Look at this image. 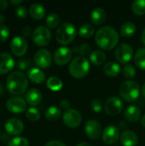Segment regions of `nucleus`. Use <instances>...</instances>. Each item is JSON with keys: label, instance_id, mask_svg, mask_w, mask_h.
I'll return each mask as SVG.
<instances>
[{"label": "nucleus", "instance_id": "1", "mask_svg": "<svg viewBox=\"0 0 145 146\" xmlns=\"http://www.w3.org/2000/svg\"><path fill=\"white\" fill-rule=\"evenodd\" d=\"M95 40L100 48L109 50L117 45L119 41V34L113 27L104 26L97 31Z\"/></svg>", "mask_w": 145, "mask_h": 146}, {"label": "nucleus", "instance_id": "2", "mask_svg": "<svg viewBox=\"0 0 145 146\" xmlns=\"http://www.w3.org/2000/svg\"><path fill=\"white\" fill-rule=\"evenodd\" d=\"M28 86L26 76L19 71L12 72L6 80L7 90L13 95L23 94Z\"/></svg>", "mask_w": 145, "mask_h": 146}, {"label": "nucleus", "instance_id": "3", "mask_svg": "<svg viewBox=\"0 0 145 146\" xmlns=\"http://www.w3.org/2000/svg\"><path fill=\"white\" fill-rule=\"evenodd\" d=\"M91 65L88 59L85 56H78L70 62L68 71L73 78L81 79L88 74Z\"/></svg>", "mask_w": 145, "mask_h": 146}, {"label": "nucleus", "instance_id": "4", "mask_svg": "<svg viewBox=\"0 0 145 146\" xmlns=\"http://www.w3.org/2000/svg\"><path fill=\"white\" fill-rule=\"evenodd\" d=\"M76 37V28L71 22L62 23L56 30V38L59 44H68L73 41Z\"/></svg>", "mask_w": 145, "mask_h": 146}, {"label": "nucleus", "instance_id": "5", "mask_svg": "<svg viewBox=\"0 0 145 146\" xmlns=\"http://www.w3.org/2000/svg\"><path fill=\"white\" fill-rule=\"evenodd\" d=\"M120 95L126 102H133L137 100L140 94L139 85L133 80H126L123 82L119 89Z\"/></svg>", "mask_w": 145, "mask_h": 146}, {"label": "nucleus", "instance_id": "6", "mask_svg": "<svg viewBox=\"0 0 145 146\" xmlns=\"http://www.w3.org/2000/svg\"><path fill=\"white\" fill-rule=\"evenodd\" d=\"M50 39L51 33L47 27L39 26L32 33V41L38 46H46L50 42Z\"/></svg>", "mask_w": 145, "mask_h": 146}, {"label": "nucleus", "instance_id": "7", "mask_svg": "<svg viewBox=\"0 0 145 146\" xmlns=\"http://www.w3.org/2000/svg\"><path fill=\"white\" fill-rule=\"evenodd\" d=\"M132 55H133V49L130 44L126 43H122L119 44L115 51V56L116 60L123 64H126L128 62H130L132 57Z\"/></svg>", "mask_w": 145, "mask_h": 146}, {"label": "nucleus", "instance_id": "8", "mask_svg": "<svg viewBox=\"0 0 145 146\" xmlns=\"http://www.w3.org/2000/svg\"><path fill=\"white\" fill-rule=\"evenodd\" d=\"M62 120L67 127L70 128H75L80 125L82 116L78 110L73 109H68L63 113Z\"/></svg>", "mask_w": 145, "mask_h": 146}, {"label": "nucleus", "instance_id": "9", "mask_svg": "<svg viewBox=\"0 0 145 146\" xmlns=\"http://www.w3.org/2000/svg\"><path fill=\"white\" fill-rule=\"evenodd\" d=\"M72 56H73V50L67 46H61L55 50L53 59L57 65L62 66L69 62L72 59Z\"/></svg>", "mask_w": 145, "mask_h": 146}, {"label": "nucleus", "instance_id": "10", "mask_svg": "<svg viewBox=\"0 0 145 146\" xmlns=\"http://www.w3.org/2000/svg\"><path fill=\"white\" fill-rule=\"evenodd\" d=\"M123 110V103L118 97L113 96L107 99L104 104L105 112L112 116L119 115Z\"/></svg>", "mask_w": 145, "mask_h": 146}, {"label": "nucleus", "instance_id": "11", "mask_svg": "<svg viewBox=\"0 0 145 146\" xmlns=\"http://www.w3.org/2000/svg\"><path fill=\"white\" fill-rule=\"evenodd\" d=\"M34 63L40 68H47L50 66L52 62L51 53L46 49L38 50L33 57Z\"/></svg>", "mask_w": 145, "mask_h": 146}, {"label": "nucleus", "instance_id": "12", "mask_svg": "<svg viewBox=\"0 0 145 146\" xmlns=\"http://www.w3.org/2000/svg\"><path fill=\"white\" fill-rule=\"evenodd\" d=\"M6 108L9 112L20 114L26 111V102L20 97H12L6 103Z\"/></svg>", "mask_w": 145, "mask_h": 146}, {"label": "nucleus", "instance_id": "13", "mask_svg": "<svg viewBox=\"0 0 145 146\" xmlns=\"http://www.w3.org/2000/svg\"><path fill=\"white\" fill-rule=\"evenodd\" d=\"M27 42L25 38L21 36L15 37L10 43V50L12 53L17 56H22L27 50Z\"/></svg>", "mask_w": 145, "mask_h": 146}, {"label": "nucleus", "instance_id": "14", "mask_svg": "<svg viewBox=\"0 0 145 146\" xmlns=\"http://www.w3.org/2000/svg\"><path fill=\"white\" fill-rule=\"evenodd\" d=\"M85 130L87 136L92 140L99 139L102 135V127L96 120L87 121L85 125Z\"/></svg>", "mask_w": 145, "mask_h": 146}, {"label": "nucleus", "instance_id": "15", "mask_svg": "<svg viewBox=\"0 0 145 146\" xmlns=\"http://www.w3.org/2000/svg\"><path fill=\"white\" fill-rule=\"evenodd\" d=\"M120 130L117 127L110 125L104 128L103 133V140L107 145H113L120 138Z\"/></svg>", "mask_w": 145, "mask_h": 146}, {"label": "nucleus", "instance_id": "16", "mask_svg": "<svg viewBox=\"0 0 145 146\" xmlns=\"http://www.w3.org/2000/svg\"><path fill=\"white\" fill-rule=\"evenodd\" d=\"M5 130L10 135H18L23 132L24 125L22 121L17 118H11L5 123Z\"/></svg>", "mask_w": 145, "mask_h": 146}, {"label": "nucleus", "instance_id": "17", "mask_svg": "<svg viewBox=\"0 0 145 146\" xmlns=\"http://www.w3.org/2000/svg\"><path fill=\"white\" fill-rule=\"evenodd\" d=\"M15 66V61L11 55L7 52L0 53V74H4L11 71Z\"/></svg>", "mask_w": 145, "mask_h": 146}, {"label": "nucleus", "instance_id": "18", "mask_svg": "<svg viewBox=\"0 0 145 146\" xmlns=\"http://www.w3.org/2000/svg\"><path fill=\"white\" fill-rule=\"evenodd\" d=\"M121 142L124 146H136L138 143L137 134L130 130L124 131L121 134Z\"/></svg>", "mask_w": 145, "mask_h": 146}, {"label": "nucleus", "instance_id": "19", "mask_svg": "<svg viewBox=\"0 0 145 146\" xmlns=\"http://www.w3.org/2000/svg\"><path fill=\"white\" fill-rule=\"evenodd\" d=\"M90 18H91V21L93 24L101 25L106 21L107 14H106V11L103 8L97 7L91 11Z\"/></svg>", "mask_w": 145, "mask_h": 146}, {"label": "nucleus", "instance_id": "20", "mask_svg": "<svg viewBox=\"0 0 145 146\" xmlns=\"http://www.w3.org/2000/svg\"><path fill=\"white\" fill-rule=\"evenodd\" d=\"M41 100H42V93L37 88L30 89L26 95V102L32 106L38 105Z\"/></svg>", "mask_w": 145, "mask_h": 146}, {"label": "nucleus", "instance_id": "21", "mask_svg": "<svg viewBox=\"0 0 145 146\" xmlns=\"http://www.w3.org/2000/svg\"><path fill=\"white\" fill-rule=\"evenodd\" d=\"M140 116H141V110L136 105H133V104L129 105L125 110L126 119L132 123L137 122L139 120Z\"/></svg>", "mask_w": 145, "mask_h": 146}, {"label": "nucleus", "instance_id": "22", "mask_svg": "<svg viewBox=\"0 0 145 146\" xmlns=\"http://www.w3.org/2000/svg\"><path fill=\"white\" fill-rule=\"evenodd\" d=\"M27 76L35 84H42L45 80L44 73L38 68H32L27 72Z\"/></svg>", "mask_w": 145, "mask_h": 146}, {"label": "nucleus", "instance_id": "23", "mask_svg": "<svg viewBox=\"0 0 145 146\" xmlns=\"http://www.w3.org/2000/svg\"><path fill=\"white\" fill-rule=\"evenodd\" d=\"M45 9L40 3H32L29 8V15L35 20H41L45 15Z\"/></svg>", "mask_w": 145, "mask_h": 146}, {"label": "nucleus", "instance_id": "24", "mask_svg": "<svg viewBox=\"0 0 145 146\" xmlns=\"http://www.w3.org/2000/svg\"><path fill=\"white\" fill-rule=\"evenodd\" d=\"M121 72V66L115 62H109L103 66V73L109 77H115Z\"/></svg>", "mask_w": 145, "mask_h": 146}, {"label": "nucleus", "instance_id": "25", "mask_svg": "<svg viewBox=\"0 0 145 146\" xmlns=\"http://www.w3.org/2000/svg\"><path fill=\"white\" fill-rule=\"evenodd\" d=\"M90 60L94 65L100 66V65L103 64L104 62L106 61V55L104 52L96 50H93L92 52H91Z\"/></svg>", "mask_w": 145, "mask_h": 146}, {"label": "nucleus", "instance_id": "26", "mask_svg": "<svg viewBox=\"0 0 145 146\" xmlns=\"http://www.w3.org/2000/svg\"><path fill=\"white\" fill-rule=\"evenodd\" d=\"M62 115V110L57 106H50L45 111V118L50 121H55L59 119Z\"/></svg>", "mask_w": 145, "mask_h": 146}, {"label": "nucleus", "instance_id": "27", "mask_svg": "<svg viewBox=\"0 0 145 146\" xmlns=\"http://www.w3.org/2000/svg\"><path fill=\"white\" fill-rule=\"evenodd\" d=\"M46 86L50 90H51L53 92H58L62 88L63 83H62V80L59 79L58 77L52 76V77H50L47 80Z\"/></svg>", "mask_w": 145, "mask_h": 146}, {"label": "nucleus", "instance_id": "28", "mask_svg": "<svg viewBox=\"0 0 145 146\" xmlns=\"http://www.w3.org/2000/svg\"><path fill=\"white\" fill-rule=\"evenodd\" d=\"M136 25L132 21L125 22L121 27V34L124 37H131L136 32Z\"/></svg>", "mask_w": 145, "mask_h": 146}, {"label": "nucleus", "instance_id": "29", "mask_svg": "<svg viewBox=\"0 0 145 146\" xmlns=\"http://www.w3.org/2000/svg\"><path fill=\"white\" fill-rule=\"evenodd\" d=\"M135 64L140 68L145 70V48H140L134 56Z\"/></svg>", "mask_w": 145, "mask_h": 146}, {"label": "nucleus", "instance_id": "30", "mask_svg": "<svg viewBox=\"0 0 145 146\" xmlns=\"http://www.w3.org/2000/svg\"><path fill=\"white\" fill-rule=\"evenodd\" d=\"M95 33V28L92 25L85 23L80 26L79 29V34L85 38H91Z\"/></svg>", "mask_w": 145, "mask_h": 146}, {"label": "nucleus", "instance_id": "31", "mask_svg": "<svg viewBox=\"0 0 145 146\" xmlns=\"http://www.w3.org/2000/svg\"><path fill=\"white\" fill-rule=\"evenodd\" d=\"M132 9L135 15H145V0H135L132 3Z\"/></svg>", "mask_w": 145, "mask_h": 146}, {"label": "nucleus", "instance_id": "32", "mask_svg": "<svg viewBox=\"0 0 145 146\" xmlns=\"http://www.w3.org/2000/svg\"><path fill=\"white\" fill-rule=\"evenodd\" d=\"M45 22L48 28H55L60 22V17L56 13H50L47 15Z\"/></svg>", "mask_w": 145, "mask_h": 146}, {"label": "nucleus", "instance_id": "33", "mask_svg": "<svg viewBox=\"0 0 145 146\" xmlns=\"http://www.w3.org/2000/svg\"><path fill=\"white\" fill-rule=\"evenodd\" d=\"M26 117L31 121H37L40 119V112L38 109L31 107L26 110Z\"/></svg>", "mask_w": 145, "mask_h": 146}, {"label": "nucleus", "instance_id": "34", "mask_svg": "<svg viewBox=\"0 0 145 146\" xmlns=\"http://www.w3.org/2000/svg\"><path fill=\"white\" fill-rule=\"evenodd\" d=\"M90 51H91V46L88 44H85V43H84V44H80L79 46H75L73 49V52L78 53L82 56H85L91 54Z\"/></svg>", "mask_w": 145, "mask_h": 146}, {"label": "nucleus", "instance_id": "35", "mask_svg": "<svg viewBox=\"0 0 145 146\" xmlns=\"http://www.w3.org/2000/svg\"><path fill=\"white\" fill-rule=\"evenodd\" d=\"M122 73H123L124 77H126V79L131 80V79L134 78L135 75H136V68H135V67L132 64H129L128 63V64L124 66Z\"/></svg>", "mask_w": 145, "mask_h": 146}, {"label": "nucleus", "instance_id": "36", "mask_svg": "<svg viewBox=\"0 0 145 146\" xmlns=\"http://www.w3.org/2000/svg\"><path fill=\"white\" fill-rule=\"evenodd\" d=\"M8 146H29V143L24 137H16L9 141Z\"/></svg>", "mask_w": 145, "mask_h": 146}, {"label": "nucleus", "instance_id": "37", "mask_svg": "<svg viewBox=\"0 0 145 146\" xmlns=\"http://www.w3.org/2000/svg\"><path fill=\"white\" fill-rule=\"evenodd\" d=\"M32 64V61L31 59L27 58V57H24V58H21L18 61V63H17V68L20 69V70H26L28 68H30Z\"/></svg>", "mask_w": 145, "mask_h": 146}, {"label": "nucleus", "instance_id": "38", "mask_svg": "<svg viewBox=\"0 0 145 146\" xmlns=\"http://www.w3.org/2000/svg\"><path fill=\"white\" fill-rule=\"evenodd\" d=\"M103 102L100 100V99H97V98H96V99H93L91 102V109L94 111V112H96V113H99V112H101L102 111V110H103Z\"/></svg>", "mask_w": 145, "mask_h": 146}, {"label": "nucleus", "instance_id": "39", "mask_svg": "<svg viewBox=\"0 0 145 146\" xmlns=\"http://www.w3.org/2000/svg\"><path fill=\"white\" fill-rule=\"evenodd\" d=\"M9 37V30L4 24H0V42H3Z\"/></svg>", "mask_w": 145, "mask_h": 146}, {"label": "nucleus", "instance_id": "40", "mask_svg": "<svg viewBox=\"0 0 145 146\" xmlns=\"http://www.w3.org/2000/svg\"><path fill=\"white\" fill-rule=\"evenodd\" d=\"M15 14L20 18H25L27 15V10L24 6H18L15 9Z\"/></svg>", "mask_w": 145, "mask_h": 146}, {"label": "nucleus", "instance_id": "41", "mask_svg": "<svg viewBox=\"0 0 145 146\" xmlns=\"http://www.w3.org/2000/svg\"><path fill=\"white\" fill-rule=\"evenodd\" d=\"M44 146H67L65 144H63L61 141H57V140H51L49 141L45 144Z\"/></svg>", "mask_w": 145, "mask_h": 146}, {"label": "nucleus", "instance_id": "42", "mask_svg": "<svg viewBox=\"0 0 145 146\" xmlns=\"http://www.w3.org/2000/svg\"><path fill=\"white\" fill-rule=\"evenodd\" d=\"M21 33H22V35H23L24 37H28V36H30L31 33H32V28H31V27H30V26H25V27H23Z\"/></svg>", "mask_w": 145, "mask_h": 146}, {"label": "nucleus", "instance_id": "43", "mask_svg": "<svg viewBox=\"0 0 145 146\" xmlns=\"http://www.w3.org/2000/svg\"><path fill=\"white\" fill-rule=\"evenodd\" d=\"M60 105H61V108H62L63 110H68L69 109V105H70V104H69V101L68 100H67V99H63V100H62L61 101V103H60Z\"/></svg>", "mask_w": 145, "mask_h": 146}, {"label": "nucleus", "instance_id": "44", "mask_svg": "<svg viewBox=\"0 0 145 146\" xmlns=\"http://www.w3.org/2000/svg\"><path fill=\"white\" fill-rule=\"evenodd\" d=\"M8 7V2L6 0H0V10H4Z\"/></svg>", "mask_w": 145, "mask_h": 146}, {"label": "nucleus", "instance_id": "45", "mask_svg": "<svg viewBox=\"0 0 145 146\" xmlns=\"http://www.w3.org/2000/svg\"><path fill=\"white\" fill-rule=\"evenodd\" d=\"M22 3V0H10V3L12 4H20Z\"/></svg>", "mask_w": 145, "mask_h": 146}, {"label": "nucleus", "instance_id": "46", "mask_svg": "<svg viewBox=\"0 0 145 146\" xmlns=\"http://www.w3.org/2000/svg\"><path fill=\"white\" fill-rule=\"evenodd\" d=\"M141 39H142V42H143V44H144L145 45V27H144V29L143 30V32H142Z\"/></svg>", "mask_w": 145, "mask_h": 146}, {"label": "nucleus", "instance_id": "47", "mask_svg": "<svg viewBox=\"0 0 145 146\" xmlns=\"http://www.w3.org/2000/svg\"><path fill=\"white\" fill-rule=\"evenodd\" d=\"M4 93V87L3 85L0 82V96H2Z\"/></svg>", "mask_w": 145, "mask_h": 146}, {"label": "nucleus", "instance_id": "48", "mask_svg": "<svg viewBox=\"0 0 145 146\" xmlns=\"http://www.w3.org/2000/svg\"><path fill=\"white\" fill-rule=\"evenodd\" d=\"M5 20H6L5 15H3L0 14V24H2L3 22H4V21H5Z\"/></svg>", "mask_w": 145, "mask_h": 146}, {"label": "nucleus", "instance_id": "49", "mask_svg": "<svg viewBox=\"0 0 145 146\" xmlns=\"http://www.w3.org/2000/svg\"><path fill=\"white\" fill-rule=\"evenodd\" d=\"M76 146H91L90 144L86 143V142H81L79 144H78Z\"/></svg>", "mask_w": 145, "mask_h": 146}, {"label": "nucleus", "instance_id": "50", "mask_svg": "<svg viewBox=\"0 0 145 146\" xmlns=\"http://www.w3.org/2000/svg\"><path fill=\"white\" fill-rule=\"evenodd\" d=\"M141 123H142V126L145 127V114L143 115V117L141 119Z\"/></svg>", "mask_w": 145, "mask_h": 146}, {"label": "nucleus", "instance_id": "51", "mask_svg": "<svg viewBox=\"0 0 145 146\" xmlns=\"http://www.w3.org/2000/svg\"><path fill=\"white\" fill-rule=\"evenodd\" d=\"M141 90H142V93H143L144 97L145 98V82L144 83V85L142 86V88H141Z\"/></svg>", "mask_w": 145, "mask_h": 146}]
</instances>
